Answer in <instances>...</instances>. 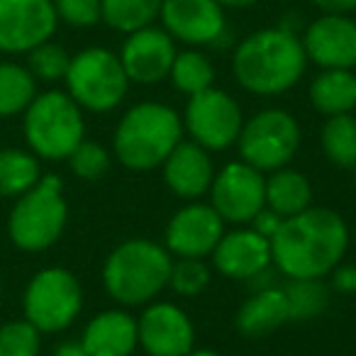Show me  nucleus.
Returning <instances> with one entry per match:
<instances>
[{"label":"nucleus","mask_w":356,"mask_h":356,"mask_svg":"<svg viewBox=\"0 0 356 356\" xmlns=\"http://www.w3.org/2000/svg\"><path fill=\"white\" fill-rule=\"evenodd\" d=\"M168 79H171L176 90H181L186 95H195L213 88L215 69L208 56H203L200 51H181L173 59Z\"/></svg>","instance_id":"29"},{"label":"nucleus","mask_w":356,"mask_h":356,"mask_svg":"<svg viewBox=\"0 0 356 356\" xmlns=\"http://www.w3.org/2000/svg\"><path fill=\"white\" fill-rule=\"evenodd\" d=\"M225 234V220L213 205H184L166 227V249L176 257L203 259L213 254Z\"/></svg>","instance_id":"13"},{"label":"nucleus","mask_w":356,"mask_h":356,"mask_svg":"<svg viewBox=\"0 0 356 356\" xmlns=\"http://www.w3.org/2000/svg\"><path fill=\"white\" fill-rule=\"evenodd\" d=\"M37 83L30 69L13 61L0 64V118H13L25 113L27 105L35 100Z\"/></svg>","instance_id":"26"},{"label":"nucleus","mask_w":356,"mask_h":356,"mask_svg":"<svg viewBox=\"0 0 356 356\" xmlns=\"http://www.w3.org/2000/svg\"><path fill=\"white\" fill-rule=\"evenodd\" d=\"M66 88L81 110L110 113L124 100L129 79L118 54L103 47H88L71 56L66 71Z\"/></svg>","instance_id":"7"},{"label":"nucleus","mask_w":356,"mask_h":356,"mask_svg":"<svg viewBox=\"0 0 356 356\" xmlns=\"http://www.w3.org/2000/svg\"><path fill=\"white\" fill-rule=\"evenodd\" d=\"M176 47L173 37L159 27H142L132 32L124 40L120 61L124 66V74L134 83H159L171 74L173 59H176Z\"/></svg>","instance_id":"15"},{"label":"nucleus","mask_w":356,"mask_h":356,"mask_svg":"<svg viewBox=\"0 0 356 356\" xmlns=\"http://www.w3.org/2000/svg\"><path fill=\"white\" fill-rule=\"evenodd\" d=\"M291 322L288 317V300L283 286H271L254 291L247 300L242 302V307L237 310L234 325L244 337H261L273 332L276 327Z\"/></svg>","instance_id":"21"},{"label":"nucleus","mask_w":356,"mask_h":356,"mask_svg":"<svg viewBox=\"0 0 356 356\" xmlns=\"http://www.w3.org/2000/svg\"><path fill=\"white\" fill-rule=\"evenodd\" d=\"M54 356H88L81 341H64V344L56 346Z\"/></svg>","instance_id":"38"},{"label":"nucleus","mask_w":356,"mask_h":356,"mask_svg":"<svg viewBox=\"0 0 356 356\" xmlns=\"http://www.w3.org/2000/svg\"><path fill=\"white\" fill-rule=\"evenodd\" d=\"M163 30L186 44H213L225 32V10L218 0H163Z\"/></svg>","instance_id":"16"},{"label":"nucleus","mask_w":356,"mask_h":356,"mask_svg":"<svg viewBox=\"0 0 356 356\" xmlns=\"http://www.w3.org/2000/svg\"><path fill=\"white\" fill-rule=\"evenodd\" d=\"M163 0H100L103 20L118 32H132L149 27L161 13Z\"/></svg>","instance_id":"28"},{"label":"nucleus","mask_w":356,"mask_h":356,"mask_svg":"<svg viewBox=\"0 0 356 356\" xmlns=\"http://www.w3.org/2000/svg\"><path fill=\"white\" fill-rule=\"evenodd\" d=\"M69 218L64 184L54 173L40 178V184L22 193L8 218V234L22 252H44L61 237Z\"/></svg>","instance_id":"5"},{"label":"nucleus","mask_w":356,"mask_h":356,"mask_svg":"<svg viewBox=\"0 0 356 356\" xmlns=\"http://www.w3.org/2000/svg\"><path fill=\"white\" fill-rule=\"evenodd\" d=\"M312 203V186L307 176L293 168H278L266 178V208L278 213L281 218H291L302 210H307Z\"/></svg>","instance_id":"23"},{"label":"nucleus","mask_w":356,"mask_h":356,"mask_svg":"<svg viewBox=\"0 0 356 356\" xmlns=\"http://www.w3.org/2000/svg\"><path fill=\"white\" fill-rule=\"evenodd\" d=\"M171 254L152 239H127L110 252L103 286L120 305H144L168 286Z\"/></svg>","instance_id":"4"},{"label":"nucleus","mask_w":356,"mask_h":356,"mask_svg":"<svg viewBox=\"0 0 356 356\" xmlns=\"http://www.w3.org/2000/svg\"><path fill=\"white\" fill-rule=\"evenodd\" d=\"M42 171L32 154L22 149H0V198H20L40 184Z\"/></svg>","instance_id":"24"},{"label":"nucleus","mask_w":356,"mask_h":356,"mask_svg":"<svg viewBox=\"0 0 356 356\" xmlns=\"http://www.w3.org/2000/svg\"><path fill=\"white\" fill-rule=\"evenodd\" d=\"M239 152L247 163L259 171H278L300 149V127L286 110H261L239 132Z\"/></svg>","instance_id":"9"},{"label":"nucleus","mask_w":356,"mask_h":356,"mask_svg":"<svg viewBox=\"0 0 356 356\" xmlns=\"http://www.w3.org/2000/svg\"><path fill=\"white\" fill-rule=\"evenodd\" d=\"M56 17L74 27H93L103 20L100 0H51Z\"/></svg>","instance_id":"34"},{"label":"nucleus","mask_w":356,"mask_h":356,"mask_svg":"<svg viewBox=\"0 0 356 356\" xmlns=\"http://www.w3.org/2000/svg\"><path fill=\"white\" fill-rule=\"evenodd\" d=\"M88 356H129L139 344L137 320L124 310L98 312L81 337Z\"/></svg>","instance_id":"20"},{"label":"nucleus","mask_w":356,"mask_h":356,"mask_svg":"<svg viewBox=\"0 0 356 356\" xmlns=\"http://www.w3.org/2000/svg\"><path fill=\"white\" fill-rule=\"evenodd\" d=\"M30 54V74L35 79L42 81H61L66 79V71H69L71 56L69 51L61 44H54V42H42L35 49L27 51Z\"/></svg>","instance_id":"31"},{"label":"nucleus","mask_w":356,"mask_h":356,"mask_svg":"<svg viewBox=\"0 0 356 356\" xmlns=\"http://www.w3.org/2000/svg\"><path fill=\"white\" fill-rule=\"evenodd\" d=\"M354 293H356V273H354Z\"/></svg>","instance_id":"42"},{"label":"nucleus","mask_w":356,"mask_h":356,"mask_svg":"<svg viewBox=\"0 0 356 356\" xmlns=\"http://www.w3.org/2000/svg\"><path fill=\"white\" fill-rule=\"evenodd\" d=\"M222 8H249L254 6V3H259V0H218Z\"/></svg>","instance_id":"39"},{"label":"nucleus","mask_w":356,"mask_h":356,"mask_svg":"<svg viewBox=\"0 0 356 356\" xmlns=\"http://www.w3.org/2000/svg\"><path fill=\"white\" fill-rule=\"evenodd\" d=\"M283 293L288 300V317L296 322L315 320L330 305V288L322 278H288Z\"/></svg>","instance_id":"25"},{"label":"nucleus","mask_w":356,"mask_h":356,"mask_svg":"<svg viewBox=\"0 0 356 356\" xmlns=\"http://www.w3.org/2000/svg\"><path fill=\"white\" fill-rule=\"evenodd\" d=\"M42 332L30 320H13L0 327V356H37Z\"/></svg>","instance_id":"30"},{"label":"nucleus","mask_w":356,"mask_h":356,"mask_svg":"<svg viewBox=\"0 0 356 356\" xmlns=\"http://www.w3.org/2000/svg\"><path fill=\"white\" fill-rule=\"evenodd\" d=\"M325 156L339 168L356 166V118L351 113L332 115L322 127Z\"/></svg>","instance_id":"27"},{"label":"nucleus","mask_w":356,"mask_h":356,"mask_svg":"<svg viewBox=\"0 0 356 356\" xmlns=\"http://www.w3.org/2000/svg\"><path fill=\"white\" fill-rule=\"evenodd\" d=\"M210 283V268L203 264V259H186L178 257V261L171 264V273H168V286L173 293L186 298H193L203 293Z\"/></svg>","instance_id":"32"},{"label":"nucleus","mask_w":356,"mask_h":356,"mask_svg":"<svg viewBox=\"0 0 356 356\" xmlns=\"http://www.w3.org/2000/svg\"><path fill=\"white\" fill-rule=\"evenodd\" d=\"M312 3L327 15H344V13L356 10V0H312Z\"/></svg>","instance_id":"37"},{"label":"nucleus","mask_w":356,"mask_h":356,"mask_svg":"<svg viewBox=\"0 0 356 356\" xmlns=\"http://www.w3.org/2000/svg\"><path fill=\"white\" fill-rule=\"evenodd\" d=\"M302 49L322 69L356 66V20L344 15H325L305 30Z\"/></svg>","instance_id":"17"},{"label":"nucleus","mask_w":356,"mask_h":356,"mask_svg":"<svg viewBox=\"0 0 356 356\" xmlns=\"http://www.w3.org/2000/svg\"><path fill=\"white\" fill-rule=\"evenodd\" d=\"M213 264L232 281H252L257 273L273 264L271 239L261 237L252 227L222 234L218 247L213 249Z\"/></svg>","instance_id":"18"},{"label":"nucleus","mask_w":356,"mask_h":356,"mask_svg":"<svg viewBox=\"0 0 356 356\" xmlns=\"http://www.w3.org/2000/svg\"><path fill=\"white\" fill-rule=\"evenodd\" d=\"M186 356H220L218 351H213V349H191Z\"/></svg>","instance_id":"40"},{"label":"nucleus","mask_w":356,"mask_h":356,"mask_svg":"<svg viewBox=\"0 0 356 356\" xmlns=\"http://www.w3.org/2000/svg\"><path fill=\"white\" fill-rule=\"evenodd\" d=\"M310 103L327 118L351 113L356 108V74L351 69H325L310 83Z\"/></svg>","instance_id":"22"},{"label":"nucleus","mask_w":356,"mask_h":356,"mask_svg":"<svg viewBox=\"0 0 356 356\" xmlns=\"http://www.w3.org/2000/svg\"><path fill=\"white\" fill-rule=\"evenodd\" d=\"M56 22L51 0H0V51L35 49L54 35Z\"/></svg>","instance_id":"12"},{"label":"nucleus","mask_w":356,"mask_h":356,"mask_svg":"<svg viewBox=\"0 0 356 356\" xmlns=\"http://www.w3.org/2000/svg\"><path fill=\"white\" fill-rule=\"evenodd\" d=\"M210 205L225 222L244 225L266 205V178L247 161H232L213 178Z\"/></svg>","instance_id":"11"},{"label":"nucleus","mask_w":356,"mask_h":356,"mask_svg":"<svg viewBox=\"0 0 356 356\" xmlns=\"http://www.w3.org/2000/svg\"><path fill=\"white\" fill-rule=\"evenodd\" d=\"M69 166L83 181H98L100 176H105L110 168V154L105 152L103 144L83 139L79 147L71 152Z\"/></svg>","instance_id":"33"},{"label":"nucleus","mask_w":356,"mask_h":356,"mask_svg":"<svg viewBox=\"0 0 356 356\" xmlns=\"http://www.w3.org/2000/svg\"><path fill=\"white\" fill-rule=\"evenodd\" d=\"M163 166V181L178 195V198L195 200L205 195L213 186V161H210L208 149L195 142H181L173 147L166 156Z\"/></svg>","instance_id":"19"},{"label":"nucleus","mask_w":356,"mask_h":356,"mask_svg":"<svg viewBox=\"0 0 356 356\" xmlns=\"http://www.w3.org/2000/svg\"><path fill=\"white\" fill-rule=\"evenodd\" d=\"M349 247V229L339 213L307 208L283 218L271 237V259L286 278H322L339 266Z\"/></svg>","instance_id":"1"},{"label":"nucleus","mask_w":356,"mask_h":356,"mask_svg":"<svg viewBox=\"0 0 356 356\" xmlns=\"http://www.w3.org/2000/svg\"><path fill=\"white\" fill-rule=\"evenodd\" d=\"M25 320L40 332H61L74 325L83 307V291L79 278L59 266L42 268L30 278L22 298Z\"/></svg>","instance_id":"8"},{"label":"nucleus","mask_w":356,"mask_h":356,"mask_svg":"<svg viewBox=\"0 0 356 356\" xmlns=\"http://www.w3.org/2000/svg\"><path fill=\"white\" fill-rule=\"evenodd\" d=\"M25 139L42 159H69L86 139L83 113L69 93L47 90L25 110Z\"/></svg>","instance_id":"6"},{"label":"nucleus","mask_w":356,"mask_h":356,"mask_svg":"<svg viewBox=\"0 0 356 356\" xmlns=\"http://www.w3.org/2000/svg\"><path fill=\"white\" fill-rule=\"evenodd\" d=\"M242 110L229 93L208 88L191 95L186 105V129L195 144L208 152H220L237 144L242 132Z\"/></svg>","instance_id":"10"},{"label":"nucleus","mask_w":356,"mask_h":356,"mask_svg":"<svg viewBox=\"0 0 356 356\" xmlns=\"http://www.w3.org/2000/svg\"><path fill=\"white\" fill-rule=\"evenodd\" d=\"M354 173H356V166H354Z\"/></svg>","instance_id":"43"},{"label":"nucleus","mask_w":356,"mask_h":356,"mask_svg":"<svg viewBox=\"0 0 356 356\" xmlns=\"http://www.w3.org/2000/svg\"><path fill=\"white\" fill-rule=\"evenodd\" d=\"M305 64L302 42L283 27H268L249 35L232 56L237 83L257 95H278L291 90L305 74Z\"/></svg>","instance_id":"2"},{"label":"nucleus","mask_w":356,"mask_h":356,"mask_svg":"<svg viewBox=\"0 0 356 356\" xmlns=\"http://www.w3.org/2000/svg\"><path fill=\"white\" fill-rule=\"evenodd\" d=\"M0 296H3V281H0Z\"/></svg>","instance_id":"41"},{"label":"nucleus","mask_w":356,"mask_h":356,"mask_svg":"<svg viewBox=\"0 0 356 356\" xmlns=\"http://www.w3.org/2000/svg\"><path fill=\"white\" fill-rule=\"evenodd\" d=\"M184 139V122L173 108L163 103H137L122 115L115 129L113 147L120 163L129 171H152Z\"/></svg>","instance_id":"3"},{"label":"nucleus","mask_w":356,"mask_h":356,"mask_svg":"<svg viewBox=\"0 0 356 356\" xmlns=\"http://www.w3.org/2000/svg\"><path fill=\"white\" fill-rule=\"evenodd\" d=\"M281 222H283V218L278 213H273L271 208H266L264 205L261 210H259L257 215H254V220H252V229H257L261 237H266V239H271L273 234L278 232V227H281Z\"/></svg>","instance_id":"35"},{"label":"nucleus","mask_w":356,"mask_h":356,"mask_svg":"<svg viewBox=\"0 0 356 356\" xmlns=\"http://www.w3.org/2000/svg\"><path fill=\"white\" fill-rule=\"evenodd\" d=\"M332 286L337 291H344V293H354V273L356 266H334L332 268Z\"/></svg>","instance_id":"36"},{"label":"nucleus","mask_w":356,"mask_h":356,"mask_svg":"<svg viewBox=\"0 0 356 356\" xmlns=\"http://www.w3.org/2000/svg\"><path fill=\"white\" fill-rule=\"evenodd\" d=\"M137 332L149 356H186L195 341L193 322L173 302H152L137 320Z\"/></svg>","instance_id":"14"}]
</instances>
